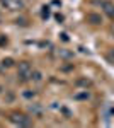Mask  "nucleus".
I'll use <instances>...</instances> for the list:
<instances>
[{"mask_svg":"<svg viewBox=\"0 0 114 128\" xmlns=\"http://www.w3.org/2000/svg\"><path fill=\"white\" fill-rule=\"evenodd\" d=\"M87 22L92 24V26H101L104 20H102V16L97 14V12H89L87 14Z\"/></svg>","mask_w":114,"mask_h":128,"instance_id":"obj_6","label":"nucleus"},{"mask_svg":"<svg viewBox=\"0 0 114 128\" xmlns=\"http://www.w3.org/2000/svg\"><path fill=\"white\" fill-rule=\"evenodd\" d=\"M17 75L20 77L22 82L31 80V75H32V65H31L29 62H20L19 67H17Z\"/></svg>","mask_w":114,"mask_h":128,"instance_id":"obj_2","label":"nucleus"},{"mask_svg":"<svg viewBox=\"0 0 114 128\" xmlns=\"http://www.w3.org/2000/svg\"><path fill=\"white\" fill-rule=\"evenodd\" d=\"M9 121L17 125V126H31L32 125V116L26 114V113H20V111H14L9 114Z\"/></svg>","mask_w":114,"mask_h":128,"instance_id":"obj_1","label":"nucleus"},{"mask_svg":"<svg viewBox=\"0 0 114 128\" xmlns=\"http://www.w3.org/2000/svg\"><path fill=\"white\" fill-rule=\"evenodd\" d=\"M31 80H32V82H41V80H43V74H41L39 70H32Z\"/></svg>","mask_w":114,"mask_h":128,"instance_id":"obj_11","label":"nucleus"},{"mask_svg":"<svg viewBox=\"0 0 114 128\" xmlns=\"http://www.w3.org/2000/svg\"><path fill=\"white\" fill-rule=\"evenodd\" d=\"M14 58H3L2 62H0V67L2 68H10V67H14Z\"/></svg>","mask_w":114,"mask_h":128,"instance_id":"obj_10","label":"nucleus"},{"mask_svg":"<svg viewBox=\"0 0 114 128\" xmlns=\"http://www.w3.org/2000/svg\"><path fill=\"white\" fill-rule=\"evenodd\" d=\"M106 60H107L109 63H113V65H114V48L109 50V51L106 53Z\"/></svg>","mask_w":114,"mask_h":128,"instance_id":"obj_13","label":"nucleus"},{"mask_svg":"<svg viewBox=\"0 0 114 128\" xmlns=\"http://www.w3.org/2000/svg\"><path fill=\"white\" fill-rule=\"evenodd\" d=\"M97 4H101V7L104 10V14L109 19H114V4L113 2H107V0H97Z\"/></svg>","mask_w":114,"mask_h":128,"instance_id":"obj_5","label":"nucleus"},{"mask_svg":"<svg viewBox=\"0 0 114 128\" xmlns=\"http://www.w3.org/2000/svg\"><path fill=\"white\" fill-rule=\"evenodd\" d=\"M29 114H31L32 118H43L44 108H43L39 102H31V104H29Z\"/></svg>","mask_w":114,"mask_h":128,"instance_id":"obj_4","label":"nucleus"},{"mask_svg":"<svg viewBox=\"0 0 114 128\" xmlns=\"http://www.w3.org/2000/svg\"><path fill=\"white\" fill-rule=\"evenodd\" d=\"M56 20H58V22H61V20H63V16H61V14H56Z\"/></svg>","mask_w":114,"mask_h":128,"instance_id":"obj_17","label":"nucleus"},{"mask_svg":"<svg viewBox=\"0 0 114 128\" xmlns=\"http://www.w3.org/2000/svg\"><path fill=\"white\" fill-rule=\"evenodd\" d=\"M5 44H7V38L0 36V46H5Z\"/></svg>","mask_w":114,"mask_h":128,"instance_id":"obj_16","label":"nucleus"},{"mask_svg":"<svg viewBox=\"0 0 114 128\" xmlns=\"http://www.w3.org/2000/svg\"><path fill=\"white\" fill-rule=\"evenodd\" d=\"M36 96H38L36 90H24V92H22V98L24 99H34Z\"/></svg>","mask_w":114,"mask_h":128,"instance_id":"obj_12","label":"nucleus"},{"mask_svg":"<svg viewBox=\"0 0 114 128\" xmlns=\"http://www.w3.org/2000/svg\"><path fill=\"white\" fill-rule=\"evenodd\" d=\"M75 84L78 86V87H84V89L92 87V80H90V79H85V77H82V79H77Z\"/></svg>","mask_w":114,"mask_h":128,"instance_id":"obj_7","label":"nucleus"},{"mask_svg":"<svg viewBox=\"0 0 114 128\" xmlns=\"http://www.w3.org/2000/svg\"><path fill=\"white\" fill-rule=\"evenodd\" d=\"M0 4L7 10H22L26 7L24 0H0Z\"/></svg>","mask_w":114,"mask_h":128,"instance_id":"obj_3","label":"nucleus"},{"mask_svg":"<svg viewBox=\"0 0 114 128\" xmlns=\"http://www.w3.org/2000/svg\"><path fill=\"white\" fill-rule=\"evenodd\" d=\"M58 56H60V58H63V60H70V58H73V51L60 48V50H58Z\"/></svg>","mask_w":114,"mask_h":128,"instance_id":"obj_8","label":"nucleus"},{"mask_svg":"<svg viewBox=\"0 0 114 128\" xmlns=\"http://www.w3.org/2000/svg\"><path fill=\"white\" fill-rule=\"evenodd\" d=\"M73 98H75V99H78V101H85V99H89V98H90V92H89L87 89H84L82 92H77V94L73 96Z\"/></svg>","mask_w":114,"mask_h":128,"instance_id":"obj_9","label":"nucleus"},{"mask_svg":"<svg viewBox=\"0 0 114 128\" xmlns=\"http://www.w3.org/2000/svg\"><path fill=\"white\" fill-rule=\"evenodd\" d=\"M0 22H2V17H0Z\"/></svg>","mask_w":114,"mask_h":128,"instance_id":"obj_18","label":"nucleus"},{"mask_svg":"<svg viewBox=\"0 0 114 128\" xmlns=\"http://www.w3.org/2000/svg\"><path fill=\"white\" fill-rule=\"evenodd\" d=\"M41 17H43V19H48V17H49V7H48V5L43 7V10H41Z\"/></svg>","mask_w":114,"mask_h":128,"instance_id":"obj_14","label":"nucleus"},{"mask_svg":"<svg viewBox=\"0 0 114 128\" xmlns=\"http://www.w3.org/2000/svg\"><path fill=\"white\" fill-rule=\"evenodd\" d=\"M15 24H20V26H27V20H26V19H17V20H15Z\"/></svg>","mask_w":114,"mask_h":128,"instance_id":"obj_15","label":"nucleus"}]
</instances>
